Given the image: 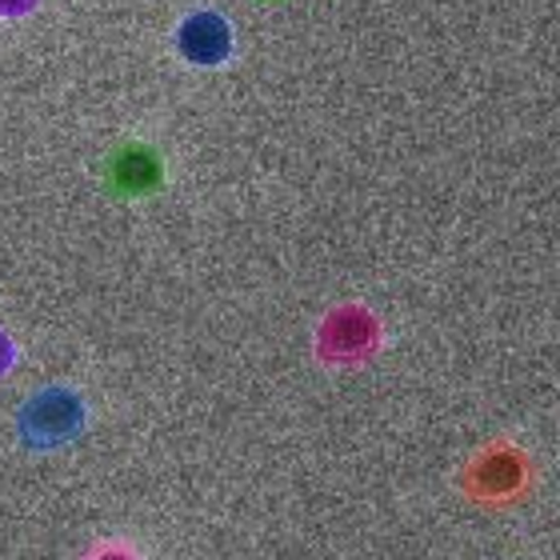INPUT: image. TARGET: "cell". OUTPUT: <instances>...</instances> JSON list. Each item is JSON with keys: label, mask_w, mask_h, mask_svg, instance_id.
Returning <instances> with one entry per match:
<instances>
[{"label": "cell", "mask_w": 560, "mask_h": 560, "mask_svg": "<svg viewBox=\"0 0 560 560\" xmlns=\"http://www.w3.org/2000/svg\"><path fill=\"white\" fill-rule=\"evenodd\" d=\"M36 0H0V16H21V12L33 9Z\"/></svg>", "instance_id": "52a82bcc"}, {"label": "cell", "mask_w": 560, "mask_h": 560, "mask_svg": "<svg viewBox=\"0 0 560 560\" xmlns=\"http://www.w3.org/2000/svg\"><path fill=\"white\" fill-rule=\"evenodd\" d=\"M12 364V340L0 332V376H4V369Z\"/></svg>", "instance_id": "ba28073f"}, {"label": "cell", "mask_w": 560, "mask_h": 560, "mask_svg": "<svg viewBox=\"0 0 560 560\" xmlns=\"http://www.w3.org/2000/svg\"><path fill=\"white\" fill-rule=\"evenodd\" d=\"M89 560H137V557H132L125 545H105V549H96Z\"/></svg>", "instance_id": "8992f818"}, {"label": "cell", "mask_w": 560, "mask_h": 560, "mask_svg": "<svg viewBox=\"0 0 560 560\" xmlns=\"http://www.w3.org/2000/svg\"><path fill=\"white\" fill-rule=\"evenodd\" d=\"M376 345V325L364 308H340L328 316V325L320 328V357L337 364H352L369 357Z\"/></svg>", "instance_id": "5b68a950"}, {"label": "cell", "mask_w": 560, "mask_h": 560, "mask_svg": "<svg viewBox=\"0 0 560 560\" xmlns=\"http://www.w3.org/2000/svg\"><path fill=\"white\" fill-rule=\"evenodd\" d=\"M105 180L117 197H149L164 185V164L149 144H120L105 164Z\"/></svg>", "instance_id": "277c9868"}, {"label": "cell", "mask_w": 560, "mask_h": 560, "mask_svg": "<svg viewBox=\"0 0 560 560\" xmlns=\"http://www.w3.org/2000/svg\"><path fill=\"white\" fill-rule=\"evenodd\" d=\"M16 429H21V441L28 448H60L81 436L84 429V400L72 393V388H40L24 400L21 417H16Z\"/></svg>", "instance_id": "7a4b0ae2"}, {"label": "cell", "mask_w": 560, "mask_h": 560, "mask_svg": "<svg viewBox=\"0 0 560 560\" xmlns=\"http://www.w3.org/2000/svg\"><path fill=\"white\" fill-rule=\"evenodd\" d=\"M176 48H180V57L188 65L212 69V65L229 60V52H233V28L217 9H197L188 12L180 28H176Z\"/></svg>", "instance_id": "3957f363"}, {"label": "cell", "mask_w": 560, "mask_h": 560, "mask_svg": "<svg viewBox=\"0 0 560 560\" xmlns=\"http://www.w3.org/2000/svg\"><path fill=\"white\" fill-rule=\"evenodd\" d=\"M460 489H465L468 501L489 504V509L513 504L533 489V460H528V453L521 444L492 441L465 465Z\"/></svg>", "instance_id": "6da1fadb"}]
</instances>
